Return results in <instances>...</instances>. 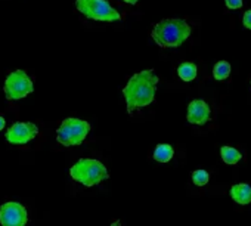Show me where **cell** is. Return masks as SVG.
<instances>
[{
    "label": "cell",
    "instance_id": "6da1fadb",
    "mask_svg": "<svg viewBox=\"0 0 251 226\" xmlns=\"http://www.w3.org/2000/svg\"><path fill=\"white\" fill-rule=\"evenodd\" d=\"M158 81V75L151 68L142 70L130 77L127 84L123 87V96L129 114L154 102Z\"/></svg>",
    "mask_w": 251,
    "mask_h": 226
},
{
    "label": "cell",
    "instance_id": "7a4b0ae2",
    "mask_svg": "<svg viewBox=\"0 0 251 226\" xmlns=\"http://www.w3.org/2000/svg\"><path fill=\"white\" fill-rule=\"evenodd\" d=\"M192 34L191 25L182 18H164L157 23L151 31V37L157 46L176 49L182 46Z\"/></svg>",
    "mask_w": 251,
    "mask_h": 226
},
{
    "label": "cell",
    "instance_id": "3957f363",
    "mask_svg": "<svg viewBox=\"0 0 251 226\" xmlns=\"http://www.w3.org/2000/svg\"><path fill=\"white\" fill-rule=\"evenodd\" d=\"M70 176L84 185V186H96L106 179H109V173L103 163L95 158H81L70 169Z\"/></svg>",
    "mask_w": 251,
    "mask_h": 226
},
{
    "label": "cell",
    "instance_id": "277c9868",
    "mask_svg": "<svg viewBox=\"0 0 251 226\" xmlns=\"http://www.w3.org/2000/svg\"><path fill=\"white\" fill-rule=\"evenodd\" d=\"M90 132V125L80 119H65L56 129V141L62 147H78Z\"/></svg>",
    "mask_w": 251,
    "mask_h": 226
},
{
    "label": "cell",
    "instance_id": "5b68a950",
    "mask_svg": "<svg viewBox=\"0 0 251 226\" xmlns=\"http://www.w3.org/2000/svg\"><path fill=\"white\" fill-rule=\"evenodd\" d=\"M77 11L89 20L102 23H115L121 20V14L106 0H75Z\"/></svg>",
    "mask_w": 251,
    "mask_h": 226
},
{
    "label": "cell",
    "instance_id": "8992f818",
    "mask_svg": "<svg viewBox=\"0 0 251 226\" xmlns=\"http://www.w3.org/2000/svg\"><path fill=\"white\" fill-rule=\"evenodd\" d=\"M33 90H34V84L24 70L12 71L5 80L3 92L9 100L24 99L25 96L33 93Z\"/></svg>",
    "mask_w": 251,
    "mask_h": 226
},
{
    "label": "cell",
    "instance_id": "52a82bcc",
    "mask_svg": "<svg viewBox=\"0 0 251 226\" xmlns=\"http://www.w3.org/2000/svg\"><path fill=\"white\" fill-rule=\"evenodd\" d=\"M27 222L28 213L23 204L8 201L0 205V225L2 226H25Z\"/></svg>",
    "mask_w": 251,
    "mask_h": 226
},
{
    "label": "cell",
    "instance_id": "ba28073f",
    "mask_svg": "<svg viewBox=\"0 0 251 226\" xmlns=\"http://www.w3.org/2000/svg\"><path fill=\"white\" fill-rule=\"evenodd\" d=\"M39 135V127L30 122L14 123L6 133V141L12 145H25Z\"/></svg>",
    "mask_w": 251,
    "mask_h": 226
},
{
    "label": "cell",
    "instance_id": "9c48e42d",
    "mask_svg": "<svg viewBox=\"0 0 251 226\" xmlns=\"http://www.w3.org/2000/svg\"><path fill=\"white\" fill-rule=\"evenodd\" d=\"M211 119V109L208 103L202 99H194L188 105V112H186V120L191 125L195 126H204L210 122Z\"/></svg>",
    "mask_w": 251,
    "mask_h": 226
},
{
    "label": "cell",
    "instance_id": "30bf717a",
    "mask_svg": "<svg viewBox=\"0 0 251 226\" xmlns=\"http://www.w3.org/2000/svg\"><path fill=\"white\" fill-rule=\"evenodd\" d=\"M232 200L239 205H248L251 202V186L248 183H236L229 191Z\"/></svg>",
    "mask_w": 251,
    "mask_h": 226
},
{
    "label": "cell",
    "instance_id": "8fae6325",
    "mask_svg": "<svg viewBox=\"0 0 251 226\" xmlns=\"http://www.w3.org/2000/svg\"><path fill=\"white\" fill-rule=\"evenodd\" d=\"M197 74H198V68H197V65L194 62H182L177 67V75L185 83H189V81L195 80Z\"/></svg>",
    "mask_w": 251,
    "mask_h": 226
},
{
    "label": "cell",
    "instance_id": "7c38bea8",
    "mask_svg": "<svg viewBox=\"0 0 251 226\" xmlns=\"http://www.w3.org/2000/svg\"><path fill=\"white\" fill-rule=\"evenodd\" d=\"M175 155V150L172 145L169 144H158L154 150V160L158 161V163H169Z\"/></svg>",
    "mask_w": 251,
    "mask_h": 226
},
{
    "label": "cell",
    "instance_id": "4fadbf2b",
    "mask_svg": "<svg viewBox=\"0 0 251 226\" xmlns=\"http://www.w3.org/2000/svg\"><path fill=\"white\" fill-rule=\"evenodd\" d=\"M220 158L223 160V163H226L229 166H233V164H236V163H239L242 160V155L236 148L225 145V147L220 148Z\"/></svg>",
    "mask_w": 251,
    "mask_h": 226
},
{
    "label": "cell",
    "instance_id": "5bb4252c",
    "mask_svg": "<svg viewBox=\"0 0 251 226\" xmlns=\"http://www.w3.org/2000/svg\"><path fill=\"white\" fill-rule=\"evenodd\" d=\"M230 71H232L230 64H229L227 61L222 59V61H219V62H216V64H214V68H213V77H214V80L222 81V80H226V78L230 75Z\"/></svg>",
    "mask_w": 251,
    "mask_h": 226
},
{
    "label": "cell",
    "instance_id": "9a60e30c",
    "mask_svg": "<svg viewBox=\"0 0 251 226\" xmlns=\"http://www.w3.org/2000/svg\"><path fill=\"white\" fill-rule=\"evenodd\" d=\"M191 177H192L194 185H197V186H205V185L208 183V180H210L208 172H205V170H202V169L194 170Z\"/></svg>",
    "mask_w": 251,
    "mask_h": 226
},
{
    "label": "cell",
    "instance_id": "2e32d148",
    "mask_svg": "<svg viewBox=\"0 0 251 226\" xmlns=\"http://www.w3.org/2000/svg\"><path fill=\"white\" fill-rule=\"evenodd\" d=\"M225 5L227 9H241L242 0H225Z\"/></svg>",
    "mask_w": 251,
    "mask_h": 226
},
{
    "label": "cell",
    "instance_id": "e0dca14e",
    "mask_svg": "<svg viewBox=\"0 0 251 226\" xmlns=\"http://www.w3.org/2000/svg\"><path fill=\"white\" fill-rule=\"evenodd\" d=\"M242 25L248 30H251V9H248L244 15H242Z\"/></svg>",
    "mask_w": 251,
    "mask_h": 226
},
{
    "label": "cell",
    "instance_id": "ac0fdd59",
    "mask_svg": "<svg viewBox=\"0 0 251 226\" xmlns=\"http://www.w3.org/2000/svg\"><path fill=\"white\" fill-rule=\"evenodd\" d=\"M5 126H6V120H5L2 116H0V132H2V130L5 129Z\"/></svg>",
    "mask_w": 251,
    "mask_h": 226
},
{
    "label": "cell",
    "instance_id": "d6986e66",
    "mask_svg": "<svg viewBox=\"0 0 251 226\" xmlns=\"http://www.w3.org/2000/svg\"><path fill=\"white\" fill-rule=\"evenodd\" d=\"M124 3H127V5H136L139 0H123Z\"/></svg>",
    "mask_w": 251,
    "mask_h": 226
},
{
    "label": "cell",
    "instance_id": "ffe728a7",
    "mask_svg": "<svg viewBox=\"0 0 251 226\" xmlns=\"http://www.w3.org/2000/svg\"><path fill=\"white\" fill-rule=\"evenodd\" d=\"M109 226H121V222L120 220H114Z\"/></svg>",
    "mask_w": 251,
    "mask_h": 226
}]
</instances>
